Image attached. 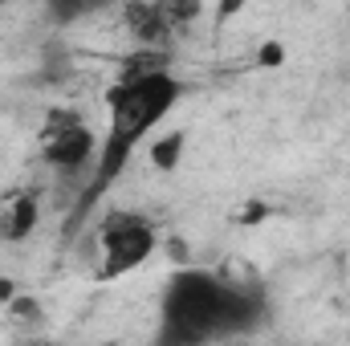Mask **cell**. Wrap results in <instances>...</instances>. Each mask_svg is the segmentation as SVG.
<instances>
[{"mask_svg":"<svg viewBox=\"0 0 350 346\" xmlns=\"http://www.w3.org/2000/svg\"><path fill=\"white\" fill-rule=\"evenodd\" d=\"M0 4H4V0H0Z\"/></svg>","mask_w":350,"mask_h":346,"instance_id":"16","label":"cell"},{"mask_svg":"<svg viewBox=\"0 0 350 346\" xmlns=\"http://www.w3.org/2000/svg\"><path fill=\"white\" fill-rule=\"evenodd\" d=\"M45 4H49V12L57 21H78V16H86L94 8H102L106 0H45Z\"/></svg>","mask_w":350,"mask_h":346,"instance_id":"8","label":"cell"},{"mask_svg":"<svg viewBox=\"0 0 350 346\" xmlns=\"http://www.w3.org/2000/svg\"><path fill=\"white\" fill-rule=\"evenodd\" d=\"M257 62H261V66H281V62H285V49H281L277 41H265L261 53H257Z\"/></svg>","mask_w":350,"mask_h":346,"instance_id":"11","label":"cell"},{"mask_svg":"<svg viewBox=\"0 0 350 346\" xmlns=\"http://www.w3.org/2000/svg\"><path fill=\"white\" fill-rule=\"evenodd\" d=\"M155 249V232L151 224H143L135 212H110L102 224V277H118L135 265L151 257Z\"/></svg>","mask_w":350,"mask_h":346,"instance_id":"3","label":"cell"},{"mask_svg":"<svg viewBox=\"0 0 350 346\" xmlns=\"http://www.w3.org/2000/svg\"><path fill=\"white\" fill-rule=\"evenodd\" d=\"M224 277L200 273V269H183L172 277V289L163 297V343H204L216 338L220 326V310H224Z\"/></svg>","mask_w":350,"mask_h":346,"instance_id":"2","label":"cell"},{"mask_svg":"<svg viewBox=\"0 0 350 346\" xmlns=\"http://www.w3.org/2000/svg\"><path fill=\"white\" fill-rule=\"evenodd\" d=\"M8 314H12L16 322H37V318H41V306H37L33 297H12V302H8Z\"/></svg>","mask_w":350,"mask_h":346,"instance_id":"9","label":"cell"},{"mask_svg":"<svg viewBox=\"0 0 350 346\" xmlns=\"http://www.w3.org/2000/svg\"><path fill=\"white\" fill-rule=\"evenodd\" d=\"M265 212H269L265 204H249V208L241 212V224H257V220H265Z\"/></svg>","mask_w":350,"mask_h":346,"instance_id":"12","label":"cell"},{"mask_svg":"<svg viewBox=\"0 0 350 346\" xmlns=\"http://www.w3.org/2000/svg\"><path fill=\"white\" fill-rule=\"evenodd\" d=\"M126 29H131L143 45H155V41H163V37H167L172 16H167V8H155V4L131 0V4H126Z\"/></svg>","mask_w":350,"mask_h":346,"instance_id":"5","label":"cell"},{"mask_svg":"<svg viewBox=\"0 0 350 346\" xmlns=\"http://www.w3.org/2000/svg\"><path fill=\"white\" fill-rule=\"evenodd\" d=\"M167 253H172V261H187V245H183V241H172Z\"/></svg>","mask_w":350,"mask_h":346,"instance_id":"15","label":"cell"},{"mask_svg":"<svg viewBox=\"0 0 350 346\" xmlns=\"http://www.w3.org/2000/svg\"><path fill=\"white\" fill-rule=\"evenodd\" d=\"M179 155H183V135L175 131L167 139H159L155 147H151V163L159 168V172H172L175 163H179Z\"/></svg>","mask_w":350,"mask_h":346,"instance_id":"7","label":"cell"},{"mask_svg":"<svg viewBox=\"0 0 350 346\" xmlns=\"http://www.w3.org/2000/svg\"><path fill=\"white\" fill-rule=\"evenodd\" d=\"M37 224V200L33 196H12V208H8V237L4 241H25Z\"/></svg>","mask_w":350,"mask_h":346,"instance_id":"6","label":"cell"},{"mask_svg":"<svg viewBox=\"0 0 350 346\" xmlns=\"http://www.w3.org/2000/svg\"><path fill=\"white\" fill-rule=\"evenodd\" d=\"M12 297H16V285H12L8 277H0V306H8Z\"/></svg>","mask_w":350,"mask_h":346,"instance_id":"13","label":"cell"},{"mask_svg":"<svg viewBox=\"0 0 350 346\" xmlns=\"http://www.w3.org/2000/svg\"><path fill=\"white\" fill-rule=\"evenodd\" d=\"M245 8V0H220V16H237Z\"/></svg>","mask_w":350,"mask_h":346,"instance_id":"14","label":"cell"},{"mask_svg":"<svg viewBox=\"0 0 350 346\" xmlns=\"http://www.w3.org/2000/svg\"><path fill=\"white\" fill-rule=\"evenodd\" d=\"M175 98H179V82H175L172 74H163V70H147V74L122 78L118 86L110 90V135H106V147L98 155V168H94L90 187L78 196V208H74L70 228L86 220V212L102 200V191L126 168L135 143L172 110Z\"/></svg>","mask_w":350,"mask_h":346,"instance_id":"1","label":"cell"},{"mask_svg":"<svg viewBox=\"0 0 350 346\" xmlns=\"http://www.w3.org/2000/svg\"><path fill=\"white\" fill-rule=\"evenodd\" d=\"M167 16L179 21V25L183 21H196L200 16V0H167Z\"/></svg>","mask_w":350,"mask_h":346,"instance_id":"10","label":"cell"},{"mask_svg":"<svg viewBox=\"0 0 350 346\" xmlns=\"http://www.w3.org/2000/svg\"><path fill=\"white\" fill-rule=\"evenodd\" d=\"M94 155V135L86 127L70 122L62 131H49V143H45V163H53L57 172H78L86 168V159Z\"/></svg>","mask_w":350,"mask_h":346,"instance_id":"4","label":"cell"}]
</instances>
